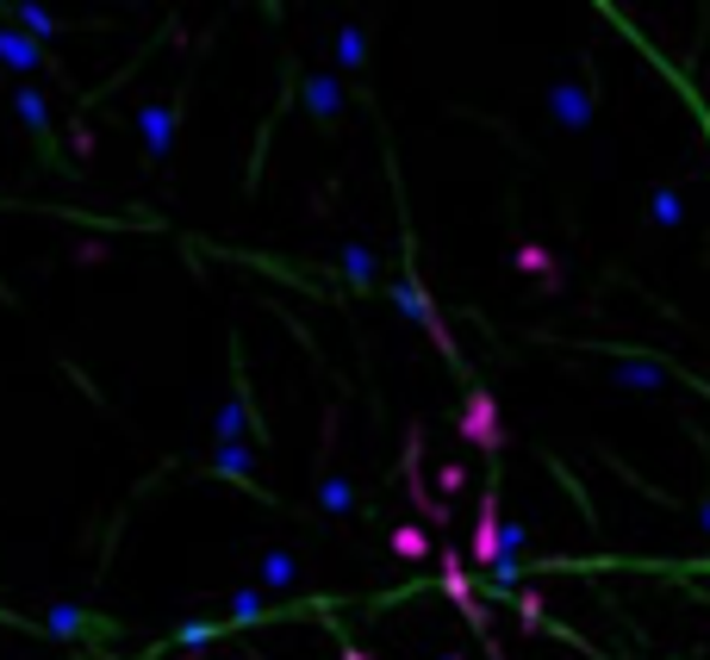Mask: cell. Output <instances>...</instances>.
I'll use <instances>...</instances> for the list:
<instances>
[{"label": "cell", "mask_w": 710, "mask_h": 660, "mask_svg": "<svg viewBox=\"0 0 710 660\" xmlns=\"http://www.w3.org/2000/svg\"><path fill=\"white\" fill-rule=\"evenodd\" d=\"M523 548H530V530H523L518 517H511V524H499V555H523Z\"/></svg>", "instance_id": "obj_26"}, {"label": "cell", "mask_w": 710, "mask_h": 660, "mask_svg": "<svg viewBox=\"0 0 710 660\" xmlns=\"http://www.w3.org/2000/svg\"><path fill=\"white\" fill-rule=\"evenodd\" d=\"M250 399H244V392H237V399H225V406H218V418H212V436H218V443H244V436H250Z\"/></svg>", "instance_id": "obj_14"}, {"label": "cell", "mask_w": 710, "mask_h": 660, "mask_svg": "<svg viewBox=\"0 0 710 660\" xmlns=\"http://www.w3.org/2000/svg\"><path fill=\"white\" fill-rule=\"evenodd\" d=\"M300 100H306V113L312 118H343V76L337 69H318V76H306L300 81Z\"/></svg>", "instance_id": "obj_6"}, {"label": "cell", "mask_w": 710, "mask_h": 660, "mask_svg": "<svg viewBox=\"0 0 710 660\" xmlns=\"http://www.w3.org/2000/svg\"><path fill=\"white\" fill-rule=\"evenodd\" d=\"M442 592L455 599V611H467V604L481 599V592H474V580H467V561H461V548H442Z\"/></svg>", "instance_id": "obj_15"}, {"label": "cell", "mask_w": 710, "mask_h": 660, "mask_svg": "<svg viewBox=\"0 0 710 660\" xmlns=\"http://www.w3.org/2000/svg\"><path fill=\"white\" fill-rule=\"evenodd\" d=\"M461 436L474 448H486V455H499L505 448V418H499V399L486 387H467V399H461Z\"/></svg>", "instance_id": "obj_2"}, {"label": "cell", "mask_w": 710, "mask_h": 660, "mask_svg": "<svg viewBox=\"0 0 710 660\" xmlns=\"http://www.w3.org/2000/svg\"><path fill=\"white\" fill-rule=\"evenodd\" d=\"M649 225H654V231H679V225H686V200H679V187H673V181H654Z\"/></svg>", "instance_id": "obj_12"}, {"label": "cell", "mask_w": 710, "mask_h": 660, "mask_svg": "<svg viewBox=\"0 0 710 660\" xmlns=\"http://www.w3.org/2000/svg\"><path fill=\"white\" fill-rule=\"evenodd\" d=\"M269 617V592H256V585H237L225 599V629L230 623H262Z\"/></svg>", "instance_id": "obj_18"}, {"label": "cell", "mask_w": 710, "mask_h": 660, "mask_svg": "<svg viewBox=\"0 0 710 660\" xmlns=\"http://www.w3.org/2000/svg\"><path fill=\"white\" fill-rule=\"evenodd\" d=\"M511 611H518L523 629H555V623H549V611H542V599L530 592V585H518V592H511Z\"/></svg>", "instance_id": "obj_22"}, {"label": "cell", "mask_w": 710, "mask_h": 660, "mask_svg": "<svg viewBox=\"0 0 710 660\" xmlns=\"http://www.w3.org/2000/svg\"><path fill=\"white\" fill-rule=\"evenodd\" d=\"M343 660H381V655H368V648H356V641H343Z\"/></svg>", "instance_id": "obj_30"}, {"label": "cell", "mask_w": 710, "mask_h": 660, "mask_svg": "<svg viewBox=\"0 0 710 660\" xmlns=\"http://www.w3.org/2000/svg\"><path fill=\"white\" fill-rule=\"evenodd\" d=\"M386 548H393L399 561H412V567H418L424 555H430V530H424V524H399L393 536H386Z\"/></svg>", "instance_id": "obj_20"}, {"label": "cell", "mask_w": 710, "mask_h": 660, "mask_svg": "<svg viewBox=\"0 0 710 660\" xmlns=\"http://www.w3.org/2000/svg\"><path fill=\"white\" fill-rule=\"evenodd\" d=\"M518 585H523V555H499V561L486 567V592L493 599H511Z\"/></svg>", "instance_id": "obj_19"}, {"label": "cell", "mask_w": 710, "mask_h": 660, "mask_svg": "<svg viewBox=\"0 0 710 660\" xmlns=\"http://www.w3.org/2000/svg\"><path fill=\"white\" fill-rule=\"evenodd\" d=\"M337 269H343V281H349L356 293H368L374 281H381V255L368 250L362 237H349V243H343V255H337Z\"/></svg>", "instance_id": "obj_10"}, {"label": "cell", "mask_w": 710, "mask_h": 660, "mask_svg": "<svg viewBox=\"0 0 710 660\" xmlns=\"http://www.w3.org/2000/svg\"><path fill=\"white\" fill-rule=\"evenodd\" d=\"M225 636V623H212V617H188L181 629H174V648H206V641Z\"/></svg>", "instance_id": "obj_21"}, {"label": "cell", "mask_w": 710, "mask_h": 660, "mask_svg": "<svg viewBox=\"0 0 710 660\" xmlns=\"http://www.w3.org/2000/svg\"><path fill=\"white\" fill-rule=\"evenodd\" d=\"M337 69H343V76H362L368 69V32L362 25H337Z\"/></svg>", "instance_id": "obj_17"}, {"label": "cell", "mask_w": 710, "mask_h": 660, "mask_svg": "<svg viewBox=\"0 0 710 660\" xmlns=\"http://www.w3.org/2000/svg\"><path fill=\"white\" fill-rule=\"evenodd\" d=\"M437 486L449 492V499H455V492H467V467H461V462H449V467L437 474Z\"/></svg>", "instance_id": "obj_27"}, {"label": "cell", "mask_w": 710, "mask_h": 660, "mask_svg": "<svg viewBox=\"0 0 710 660\" xmlns=\"http://www.w3.org/2000/svg\"><path fill=\"white\" fill-rule=\"evenodd\" d=\"M137 132H144V156H150V162H169V150H174V106H162V100L144 106V113H137Z\"/></svg>", "instance_id": "obj_7"}, {"label": "cell", "mask_w": 710, "mask_h": 660, "mask_svg": "<svg viewBox=\"0 0 710 660\" xmlns=\"http://www.w3.org/2000/svg\"><path fill=\"white\" fill-rule=\"evenodd\" d=\"M212 474H225V480H237V486H262V480H256V455L244 443H218V448H212Z\"/></svg>", "instance_id": "obj_13"}, {"label": "cell", "mask_w": 710, "mask_h": 660, "mask_svg": "<svg viewBox=\"0 0 710 660\" xmlns=\"http://www.w3.org/2000/svg\"><path fill=\"white\" fill-rule=\"evenodd\" d=\"M499 499L493 492H481V511H474V543H467V555L461 561H474V573H486V567L499 561Z\"/></svg>", "instance_id": "obj_4"}, {"label": "cell", "mask_w": 710, "mask_h": 660, "mask_svg": "<svg viewBox=\"0 0 710 660\" xmlns=\"http://www.w3.org/2000/svg\"><path fill=\"white\" fill-rule=\"evenodd\" d=\"M81 629H88V617H81V611H69V604H57V611H50V636H81Z\"/></svg>", "instance_id": "obj_25"}, {"label": "cell", "mask_w": 710, "mask_h": 660, "mask_svg": "<svg viewBox=\"0 0 710 660\" xmlns=\"http://www.w3.org/2000/svg\"><path fill=\"white\" fill-rule=\"evenodd\" d=\"M13 106H20V118L32 125V132H50V113H44V94L32 88V81H20V94H13Z\"/></svg>", "instance_id": "obj_23"}, {"label": "cell", "mask_w": 710, "mask_h": 660, "mask_svg": "<svg viewBox=\"0 0 710 660\" xmlns=\"http://www.w3.org/2000/svg\"><path fill=\"white\" fill-rule=\"evenodd\" d=\"M437 660H474V655H461V648H449V655H437Z\"/></svg>", "instance_id": "obj_31"}, {"label": "cell", "mask_w": 710, "mask_h": 660, "mask_svg": "<svg viewBox=\"0 0 710 660\" xmlns=\"http://www.w3.org/2000/svg\"><path fill=\"white\" fill-rule=\"evenodd\" d=\"M405 492H412V505H418L424 511V517H430V524H449V505H437V499H430V486H424V480H412V486H405Z\"/></svg>", "instance_id": "obj_24"}, {"label": "cell", "mask_w": 710, "mask_h": 660, "mask_svg": "<svg viewBox=\"0 0 710 660\" xmlns=\"http://www.w3.org/2000/svg\"><path fill=\"white\" fill-rule=\"evenodd\" d=\"M0 62H7V69H20V76H38V69H44V44H32L25 32H13V25H0Z\"/></svg>", "instance_id": "obj_11"}, {"label": "cell", "mask_w": 710, "mask_h": 660, "mask_svg": "<svg viewBox=\"0 0 710 660\" xmlns=\"http://www.w3.org/2000/svg\"><path fill=\"white\" fill-rule=\"evenodd\" d=\"M293 585H300V561H293L288 548H269V555L256 561V592L281 599V592H293Z\"/></svg>", "instance_id": "obj_9"}, {"label": "cell", "mask_w": 710, "mask_h": 660, "mask_svg": "<svg viewBox=\"0 0 710 660\" xmlns=\"http://www.w3.org/2000/svg\"><path fill=\"white\" fill-rule=\"evenodd\" d=\"M318 511H325V517H356V480L325 474V480H318Z\"/></svg>", "instance_id": "obj_16"}, {"label": "cell", "mask_w": 710, "mask_h": 660, "mask_svg": "<svg viewBox=\"0 0 710 660\" xmlns=\"http://www.w3.org/2000/svg\"><path fill=\"white\" fill-rule=\"evenodd\" d=\"M461 617H467V623H474V629L486 636V629H493V604H486V599H474L467 611H461Z\"/></svg>", "instance_id": "obj_28"}, {"label": "cell", "mask_w": 710, "mask_h": 660, "mask_svg": "<svg viewBox=\"0 0 710 660\" xmlns=\"http://www.w3.org/2000/svg\"><path fill=\"white\" fill-rule=\"evenodd\" d=\"M386 293H393V306H399L405 318H412V325H418L424 337H430V343H437V350L449 355V362H461V350H455V330H449V318L437 311V299L424 293V281H418V274H412V269H405V274H393V281H386Z\"/></svg>", "instance_id": "obj_1"}, {"label": "cell", "mask_w": 710, "mask_h": 660, "mask_svg": "<svg viewBox=\"0 0 710 660\" xmlns=\"http://www.w3.org/2000/svg\"><path fill=\"white\" fill-rule=\"evenodd\" d=\"M673 374H667V362H654V355H617V368H611V387H623V392H661Z\"/></svg>", "instance_id": "obj_5"}, {"label": "cell", "mask_w": 710, "mask_h": 660, "mask_svg": "<svg viewBox=\"0 0 710 660\" xmlns=\"http://www.w3.org/2000/svg\"><path fill=\"white\" fill-rule=\"evenodd\" d=\"M593 88L586 81H574V76H561V81H549V118H555V132H593Z\"/></svg>", "instance_id": "obj_3"}, {"label": "cell", "mask_w": 710, "mask_h": 660, "mask_svg": "<svg viewBox=\"0 0 710 660\" xmlns=\"http://www.w3.org/2000/svg\"><path fill=\"white\" fill-rule=\"evenodd\" d=\"M511 269L530 274V281H537L542 293H561V287H567V274L555 269V255L542 250V243H518V250H511Z\"/></svg>", "instance_id": "obj_8"}, {"label": "cell", "mask_w": 710, "mask_h": 660, "mask_svg": "<svg viewBox=\"0 0 710 660\" xmlns=\"http://www.w3.org/2000/svg\"><path fill=\"white\" fill-rule=\"evenodd\" d=\"M698 536H705V543H710V492H705V499H698Z\"/></svg>", "instance_id": "obj_29"}]
</instances>
